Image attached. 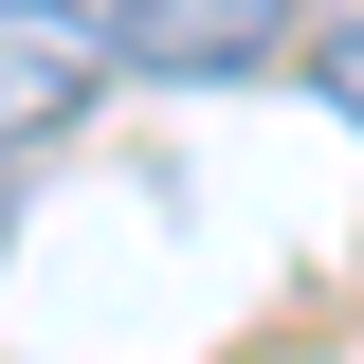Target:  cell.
Instances as JSON below:
<instances>
[{
    "label": "cell",
    "mask_w": 364,
    "mask_h": 364,
    "mask_svg": "<svg viewBox=\"0 0 364 364\" xmlns=\"http://www.w3.org/2000/svg\"><path fill=\"white\" fill-rule=\"evenodd\" d=\"M328 109H346V128H364V18H346V37H328Z\"/></svg>",
    "instance_id": "3957f363"
},
{
    "label": "cell",
    "mask_w": 364,
    "mask_h": 364,
    "mask_svg": "<svg viewBox=\"0 0 364 364\" xmlns=\"http://www.w3.org/2000/svg\"><path fill=\"white\" fill-rule=\"evenodd\" d=\"M273 0H109V73H255Z\"/></svg>",
    "instance_id": "7a4b0ae2"
},
{
    "label": "cell",
    "mask_w": 364,
    "mask_h": 364,
    "mask_svg": "<svg viewBox=\"0 0 364 364\" xmlns=\"http://www.w3.org/2000/svg\"><path fill=\"white\" fill-rule=\"evenodd\" d=\"M91 73H109V18H91V0H0V146L73 128Z\"/></svg>",
    "instance_id": "6da1fadb"
}]
</instances>
